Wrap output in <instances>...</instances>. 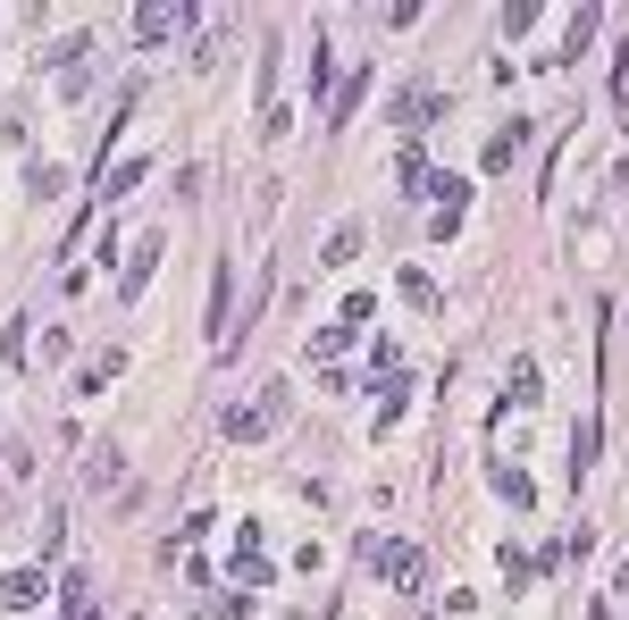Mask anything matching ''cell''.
<instances>
[{
    "mask_svg": "<svg viewBox=\"0 0 629 620\" xmlns=\"http://www.w3.org/2000/svg\"><path fill=\"white\" fill-rule=\"evenodd\" d=\"M521 143H529V126H521V118L496 126V134H487V152H478V168H487V177H496V168H512V159H521Z\"/></svg>",
    "mask_w": 629,
    "mask_h": 620,
    "instance_id": "1",
    "label": "cell"
},
{
    "mask_svg": "<svg viewBox=\"0 0 629 620\" xmlns=\"http://www.w3.org/2000/svg\"><path fill=\"white\" fill-rule=\"evenodd\" d=\"M159 251H168V244H159V235H143V244H134V269H126V277H118V294H126V302H143V285H152Z\"/></svg>",
    "mask_w": 629,
    "mask_h": 620,
    "instance_id": "2",
    "label": "cell"
},
{
    "mask_svg": "<svg viewBox=\"0 0 629 620\" xmlns=\"http://www.w3.org/2000/svg\"><path fill=\"white\" fill-rule=\"evenodd\" d=\"M278 428V411L260 403V411H227V444H260V436Z\"/></svg>",
    "mask_w": 629,
    "mask_h": 620,
    "instance_id": "3",
    "label": "cell"
},
{
    "mask_svg": "<svg viewBox=\"0 0 629 620\" xmlns=\"http://www.w3.org/2000/svg\"><path fill=\"white\" fill-rule=\"evenodd\" d=\"M386 579H395V587H420V579H428V554H420V545H386Z\"/></svg>",
    "mask_w": 629,
    "mask_h": 620,
    "instance_id": "4",
    "label": "cell"
},
{
    "mask_svg": "<svg viewBox=\"0 0 629 620\" xmlns=\"http://www.w3.org/2000/svg\"><path fill=\"white\" fill-rule=\"evenodd\" d=\"M0 604H9V612H34V604H42V570H9V579H0Z\"/></svg>",
    "mask_w": 629,
    "mask_h": 620,
    "instance_id": "5",
    "label": "cell"
},
{
    "mask_svg": "<svg viewBox=\"0 0 629 620\" xmlns=\"http://www.w3.org/2000/svg\"><path fill=\"white\" fill-rule=\"evenodd\" d=\"M361 101H370V67H352L345 85H336V101H328V126H345L352 109H361Z\"/></svg>",
    "mask_w": 629,
    "mask_h": 620,
    "instance_id": "6",
    "label": "cell"
},
{
    "mask_svg": "<svg viewBox=\"0 0 629 620\" xmlns=\"http://www.w3.org/2000/svg\"><path fill=\"white\" fill-rule=\"evenodd\" d=\"M537 403V361H512V377H503V403L496 411H529Z\"/></svg>",
    "mask_w": 629,
    "mask_h": 620,
    "instance_id": "7",
    "label": "cell"
},
{
    "mask_svg": "<svg viewBox=\"0 0 629 620\" xmlns=\"http://www.w3.org/2000/svg\"><path fill=\"white\" fill-rule=\"evenodd\" d=\"M487 478H496V495H503V503H521V512H529V503H537V487H529V478H521V462H496V469H487Z\"/></svg>",
    "mask_w": 629,
    "mask_h": 620,
    "instance_id": "8",
    "label": "cell"
},
{
    "mask_svg": "<svg viewBox=\"0 0 629 620\" xmlns=\"http://www.w3.org/2000/svg\"><path fill=\"white\" fill-rule=\"evenodd\" d=\"M361 244H370V227H361V218H345V227L328 235V269H345V260H352Z\"/></svg>",
    "mask_w": 629,
    "mask_h": 620,
    "instance_id": "9",
    "label": "cell"
},
{
    "mask_svg": "<svg viewBox=\"0 0 629 620\" xmlns=\"http://www.w3.org/2000/svg\"><path fill=\"white\" fill-rule=\"evenodd\" d=\"M437 109H445V93H428V85H411V93L395 101V118H403V126H420V118H437Z\"/></svg>",
    "mask_w": 629,
    "mask_h": 620,
    "instance_id": "10",
    "label": "cell"
},
{
    "mask_svg": "<svg viewBox=\"0 0 629 620\" xmlns=\"http://www.w3.org/2000/svg\"><path fill=\"white\" fill-rule=\"evenodd\" d=\"M177 26H185V9H143V17H134V34H143V42H168Z\"/></svg>",
    "mask_w": 629,
    "mask_h": 620,
    "instance_id": "11",
    "label": "cell"
},
{
    "mask_svg": "<svg viewBox=\"0 0 629 620\" xmlns=\"http://www.w3.org/2000/svg\"><path fill=\"white\" fill-rule=\"evenodd\" d=\"M588 42H596V9H579V17H570V34H563V60H554V67H570L579 51H588Z\"/></svg>",
    "mask_w": 629,
    "mask_h": 620,
    "instance_id": "12",
    "label": "cell"
},
{
    "mask_svg": "<svg viewBox=\"0 0 629 620\" xmlns=\"http://www.w3.org/2000/svg\"><path fill=\"white\" fill-rule=\"evenodd\" d=\"M345 344H352V327H319V336H311V361H336Z\"/></svg>",
    "mask_w": 629,
    "mask_h": 620,
    "instance_id": "13",
    "label": "cell"
},
{
    "mask_svg": "<svg viewBox=\"0 0 629 620\" xmlns=\"http://www.w3.org/2000/svg\"><path fill=\"white\" fill-rule=\"evenodd\" d=\"M134 185H143V159H126V168H110V185H101V193L118 202V193H134Z\"/></svg>",
    "mask_w": 629,
    "mask_h": 620,
    "instance_id": "14",
    "label": "cell"
}]
</instances>
